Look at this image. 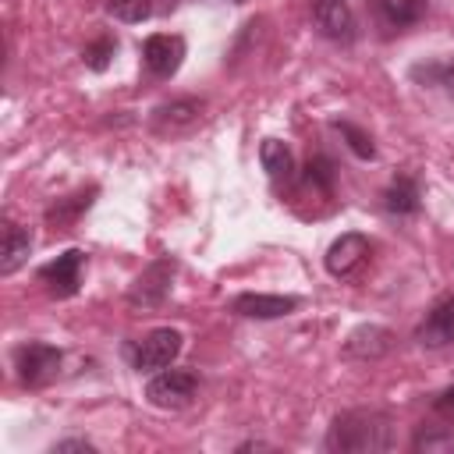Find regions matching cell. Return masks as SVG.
<instances>
[{
	"instance_id": "cell-1",
	"label": "cell",
	"mask_w": 454,
	"mask_h": 454,
	"mask_svg": "<svg viewBox=\"0 0 454 454\" xmlns=\"http://www.w3.org/2000/svg\"><path fill=\"white\" fill-rule=\"evenodd\" d=\"M326 450L333 454H376L394 447V419L380 408H351L340 411L323 440Z\"/></svg>"
},
{
	"instance_id": "cell-2",
	"label": "cell",
	"mask_w": 454,
	"mask_h": 454,
	"mask_svg": "<svg viewBox=\"0 0 454 454\" xmlns=\"http://www.w3.org/2000/svg\"><path fill=\"white\" fill-rule=\"evenodd\" d=\"M181 348H184L181 330H174V326H156V330H149L145 337L131 340V344L124 348V355H128V362H131L135 372H160V369H167V365L181 355Z\"/></svg>"
},
{
	"instance_id": "cell-3",
	"label": "cell",
	"mask_w": 454,
	"mask_h": 454,
	"mask_svg": "<svg viewBox=\"0 0 454 454\" xmlns=\"http://www.w3.org/2000/svg\"><path fill=\"white\" fill-rule=\"evenodd\" d=\"M60 348L43 344V340H25L14 348V372L21 380V387H46L57 372H60Z\"/></svg>"
},
{
	"instance_id": "cell-4",
	"label": "cell",
	"mask_w": 454,
	"mask_h": 454,
	"mask_svg": "<svg viewBox=\"0 0 454 454\" xmlns=\"http://www.w3.org/2000/svg\"><path fill=\"white\" fill-rule=\"evenodd\" d=\"M195 390H199L195 372H188V369H170V365H167V369L153 372V380L145 383V401H149L153 408H170V411H177V408L192 404Z\"/></svg>"
},
{
	"instance_id": "cell-5",
	"label": "cell",
	"mask_w": 454,
	"mask_h": 454,
	"mask_svg": "<svg viewBox=\"0 0 454 454\" xmlns=\"http://www.w3.org/2000/svg\"><path fill=\"white\" fill-rule=\"evenodd\" d=\"M174 273H177V262H174L170 255L149 262V266L138 273V280L131 284V291H128V305H135V309H156V305H163V298L170 294V280H174Z\"/></svg>"
},
{
	"instance_id": "cell-6",
	"label": "cell",
	"mask_w": 454,
	"mask_h": 454,
	"mask_svg": "<svg viewBox=\"0 0 454 454\" xmlns=\"http://www.w3.org/2000/svg\"><path fill=\"white\" fill-rule=\"evenodd\" d=\"M82 266H85V252L82 248H67L57 259H50L46 266H39V280L46 284V291L53 298H71L82 287Z\"/></svg>"
},
{
	"instance_id": "cell-7",
	"label": "cell",
	"mask_w": 454,
	"mask_h": 454,
	"mask_svg": "<svg viewBox=\"0 0 454 454\" xmlns=\"http://www.w3.org/2000/svg\"><path fill=\"white\" fill-rule=\"evenodd\" d=\"M142 60H145V67L156 78H170V74H177V67L184 60V39L181 35L156 32V35H149L142 43Z\"/></svg>"
},
{
	"instance_id": "cell-8",
	"label": "cell",
	"mask_w": 454,
	"mask_h": 454,
	"mask_svg": "<svg viewBox=\"0 0 454 454\" xmlns=\"http://www.w3.org/2000/svg\"><path fill=\"white\" fill-rule=\"evenodd\" d=\"M369 259V238L365 234H340L330 248H326V273L330 277H355L358 266Z\"/></svg>"
},
{
	"instance_id": "cell-9",
	"label": "cell",
	"mask_w": 454,
	"mask_h": 454,
	"mask_svg": "<svg viewBox=\"0 0 454 454\" xmlns=\"http://www.w3.org/2000/svg\"><path fill=\"white\" fill-rule=\"evenodd\" d=\"M415 340L422 348H447V344H454V294H443L426 312V319L415 326Z\"/></svg>"
},
{
	"instance_id": "cell-10",
	"label": "cell",
	"mask_w": 454,
	"mask_h": 454,
	"mask_svg": "<svg viewBox=\"0 0 454 454\" xmlns=\"http://www.w3.org/2000/svg\"><path fill=\"white\" fill-rule=\"evenodd\" d=\"M301 301L294 294H255V291H245L231 301V312L234 316H245V319H280V316H291Z\"/></svg>"
},
{
	"instance_id": "cell-11",
	"label": "cell",
	"mask_w": 454,
	"mask_h": 454,
	"mask_svg": "<svg viewBox=\"0 0 454 454\" xmlns=\"http://www.w3.org/2000/svg\"><path fill=\"white\" fill-rule=\"evenodd\" d=\"M202 106H206L202 99H195V96H181V99H170V103L156 106L149 124H153L156 135H181V131H188V128L199 121Z\"/></svg>"
},
{
	"instance_id": "cell-12",
	"label": "cell",
	"mask_w": 454,
	"mask_h": 454,
	"mask_svg": "<svg viewBox=\"0 0 454 454\" xmlns=\"http://www.w3.org/2000/svg\"><path fill=\"white\" fill-rule=\"evenodd\" d=\"M390 344H394V333H390L387 326L362 323V326H355V330L348 333V340H344V358H362V362L383 358V355L390 351Z\"/></svg>"
},
{
	"instance_id": "cell-13",
	"label": "cell",
	"mask_w": 454,
	"mask_h": 454,
	"mask_svg": "<svg viewBox=\"0 0 454 454\" xmlns=\"http://www.w3.org/2000/svg\"><path fill=\"white\" fill-rule=\"evenodd\" d=\"M312 21L326 39H351V32H355V18H351L348 0H316Z\"/></svg>"
},
{
	"instance_id": "cell-14",
	"label": "cell",
	"mask_w": 454,
	"mask_h": 454,
	"mask_svg": "<svg viewBox=\"0 0 454 454\" xmlns=\"http://www.w3.org/2000/svg\"><path fill=\"white\" fill-rule=\"evenodd\" d=\"M92 199H96V184H89V188H82V192H74V195L57 199V202L46 209V223H50L53 231H71L74 220L92 206Z\"/></svg>"
},
{
	"instance_id": "cell-15",
	"label": "cell",
	"mask_w": 454,
	"mask_h": 454,
	"mask_svg": "<svg viewBox=\"0 0 454 454\" xmlns=\"http://www.w3.org/2000/svg\"><path fill=\"white\" fill-rule=\"evenodd\" d=\"M28 252H32V234L21 223L7 220L4 223V248H0V273L11 277L18 266L28 262Z\"/></svg>"
},
{
	"instance_id": "cell-16",
	"label": "cell",
	"mask_w": 454,
	"mask_h": 454,
	"mask_svg": "<svg viewBox=\"0 0 454 454\" xmlns=\"http://www.w3.org/2000/svg\"><path fill=\"white\" fill-rule=\"evenodd\" d=\"M372 7L390 28H408L426 14V0H372Z\"/></svg>"
},
{
	"instance_id": "cell-17",
	"label": "cell",
	"mask_w": 454,
	"mask_h": 454,
	"mask_svg": "<svg viewBox=\"0 0 454 454\" xmlns=\"http://www.w3.org/2000/svg\"><path fill=\"white\" fill-rule=\"evenodd\" d=\"M259 156H262L266 174H270L277 184H287V181L294 177V156H291V149H287L280 138H266L262 149H259Z\"/></svg>"
},
{
	"instance_id": "cell-18",
	"label": "cell",
	"mask_w": 454,
	"mask_h": 454,
	"mask_svg": "<svg viewBox=\"0 0 454 454\" xmlns=\"http://www.w3.org/2000/svg\"><path fill=\"white\" fill-rule=\"evenodd\" d=\"M383 206L394 213V216H411L419 213V184L415 177H394L383 192Z\"/></svg>"
},
{
	"instance_id": "cell-19",
	"label": "cell",
	"mask_w": 454,
	"mask_h": 454,
	"mask_svg": "<svg viewBox=\"0 0 454 454\" xmlns=\"http://www.w3.org/2000/svg\"><path fill=\"white\" fill-rule=\"evenodd\" d=\"M411 78L422 85H440L454 99V57L450 60H433V64H415Z\"/></svg>"
},
{
	"instance_id": "cell-20",
	"label": "cell",
	"mask_w": 454,
	"mask_h": 454,
	"mask_svg": "<svg viewBox=\"0 0 454 454\" xmlns=\"http://www.w3.org/2000/svg\"><path fill=\"white\" fill-rule=\"evenodd\" d=\"M333 128L348 138V149H351L355 156H362V160H376V145H372V138H369L358 124H351V121H333Z\"/></svg>"
},
{
	"instance_id": "cell-21",
	"label": "cell",
	"mask_w": 454,
	"mask_h": 454,
	"mask_svg": "<svg viewBox=\"0 0 454 454\" xmlns=\"http://www.w3.org/2000/svg\"><path fill=\"white\" fill-rule=\"evenodd\" d=\"M106 11L117 18V21H128V25H138L153 14V0H106Z\"/></svg>"
},
{
	"instance_id": "cell-22",
	"label": "cell",
	"mask_w": 454,
	"mask_h": 454,
	"mask_svg": "<svg viewBox=\"0 0 454 454\" xmlns=\"http://www.w3.org/2000/svg\"><path fill=\"white\" fill-rule=\"evenodd\" d=\"M114 53H117V39H114V35H103V39H96V43H89V46L82 50V60H85V67H92V71H106Z\"/></svg>"
},
{
	"instance_id": "cell-23",
	"label": "cell",
	"mask_w": 454,
	"mask_h": 454,
	"mask_svg": "<svg viewBox=\"0 0 454 454\" xmlns=\"http://www.w3.org/2000/svg\"><path fill=\"white\" fill-rule=\"evenodd\" d=\"M305 181H309L312 188H319L323 195H330V192H333V163H330L326 156H309V163H305Z\"/></svg>"
},
{
	"instance_id": "cell-24",
	"label": "cell",
	"mask_w": 454,
	"mask_h": 454,
	"mask_svg": "<svg viewBox=\"0 0 454 454\" xmlns=\"http://www.w3.org/2000/svg\"><path fill=\"white\" fill-rule=\"evenodd\" d=\"M415 450H454V429L450 426H433V429H422L415 436Z\"/></svg>"
},
{
	"instance_id": "cell-25",
	"label": "cell",
	"mask_w": 454,
	"mask_h": 454,
	"mask_svg": "<svg viewBox=\"0 0 454 454\" xmlns=\"http://www.w3.org/2000/svg\"><path fill=\"white\" fill-rule=\"evenodd\" d=\"M433 411H436L440 419H447V422H454V383H450L447 390H440V394L433 397Z\"/></svg>"
},
{
	"instance_id": "cell-26",
	"label": "cell",
	"mask_w": 454,
	"mask_h": 454,
	"mask_svg": "<svg viewBox=\"0 0 454 454\" xmlns=\"http://www.w3.org/2000/svg\"><path fill=\"white\" fill-rule=\"evenodd\" d=\"M50 450H53V454H67V450H82V454H92L96 447H92L89 440H57Z\"/></svg>"
},
{
	"instance_id": "cell-27",
	"label": "cell",
	"mask_w": 454,
	"mask_h": 454,
	"mask_svg": "<svg viewBox=\"0 0 454 454\" xmlns=\"http://www.w3.org/2000/svg\"><path fill=\"white\" fill-rule=\"evenodd\" d=\"M231 4H245V0H231Z\"/></svg>"
}]
</instances>
